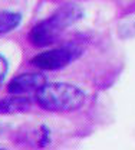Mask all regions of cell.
I'll use <instances>...</instances> for the list:
<instances>
[{
    "instance_id": "obj_2",
    "label": "cell",
    "mask_w": 135,
    "mask_h": 150,
    "mask_svg": "<svg viewBox=\"0 0 135 150\" xmlns=\"http://www.w3.org/2000/svg\"><path fill=\"white\" fill-rule=\"evenodd\" d=\"M38 104L46 111L71 112L86 103V94L68 82H49L36 91Z\"/></svg>"
},
{
    "instance_id": "obj_5",
    "label": "cell",
    "mask_w": 135,
    "mask_h": 150,
    "mask_svg": "<svg viewBox=\"0 0 135 150\" xmlns=\"http://www.w3.org/2000/svg\"><path fill=\"white\" fill-rule=\"evenodd\" d=\"M30 108V100L26 97H9L0 100V114H16L24 112Z\"/></svg>"
},
{
    "instance_id": "obj_3",
    "label": "cell",
    "mask_w": 135,
    "mask_h": 150,
    "mask_svg": "<svg viewBox=\"0 0 135 150\" xmlns=\"http://www.w3.org/2000/svg\"><path fill=\"white\" fill-rule=\"evenodd\" d=\"M80 49L76 46H62L58 49L38 54L32 59V65L42 71H56L68 67L71 62L78 59Z\"/></svg>"
},
{
    "instance_id": "obj_1",
    "label": "cell",
    "mask_w": 135,
    "mask_h": 150,
    "mask_svg": "<svg viewBox=\"0 0 135 150\" xmlns=\"http://www.w3.org/2000/svg\"><path fill=\"white\" fill-rule=\"evenodd\" d=\"M82 16H83V10L78 4L75 3L63 4L53 15L35 25L33 29L30 30L29 39L32 45L36 48L49 46L58 40L63 30H66L69 26L80 20Z\"/></svg>"
},
{
    "instance_id": "obj_4",
    "label": "cell",
    "mask_w": 135,
    "mask_h": 150,
    "mask_svg": "<svg viewBox=\"0 0 135 150\" xmlns=\"http://www.w3.org/2000/svg\"><path fill=\"white\" fill-rule=\"evenodd\" d=\"M46 84V76L42 74H20L15 76L9 85H7V91L9 94H29L33 91H39L43 85Z\"/></svg>"
},
{
    "instance_id": "obj_6",
    "label": "cell",
    "mask_w": 135,
    "mask_h": 150,
    "mask_svg": "<svg viewBox=\"0 0 135 150\" xmlns=\"http://www.w3.org/2000/svg\"><path fill=\"white\" fill-rule=\"evenodd\" d=\"M22 23V15L10 10L0 12V35L9 33L15 29H17Z\"/></svg>"
},
{
    "instance_id": "obj_7",
    "label": "cell",
    "mask_w": 135,
    "mask_h": 150,
    "mask_svg": "<svg viewBox=\"0 0 135 150\" xmlns=\"http://www.w3.org/2000/svg\"><path fill=\"white\" fill-rule=\"evenodd\" d=\"M7 72H9V62H7V59L4 56L0 54V87L3 85Z\"/></svg>"
}]
</instances>
